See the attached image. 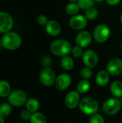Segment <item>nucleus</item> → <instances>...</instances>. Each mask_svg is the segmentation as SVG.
Returning a JSON list of instances; mask_svg holds the SVG:
<instances>
[{"instance_id": "1", "label": "nucleus", "mask_w": 122, "mask_h": 123, "mask_svg": "<svg viewBox=\"0 0 122 123\" xmlns=\"http://www.w3.org/2000/svg\"><path fill=\"white\" fill-rule=\"evenodd\" d=\"M0 41L3 48L7 50H16L21 47L22 43L19 34L14 31H9L3 34Z\"/></svg>"}, {"instance_id": "2", "label": "nucleus", "mask_w": 122, "mask_h": 123, "mask_svg": "<svg viewBox=\"0 0 122 123\" xmlns=\"http://www.w3.org/2000/svg\"><path fill=\"white\" fill-rule=\"evenodd\" d=\"M71 43L65 39H57L52 41L50 45V52L55 56L64 57L69 55L72 50Z\"/></svg>"}, {"instance_id": "3", "label": "nucleus", "mask_w": 122, "mask_h": 123, "mask_svg": "<svg viewBox=\"0 0 122 123\" xmlns=\"http://www.w3.org/2000/svg\"><path fill=\"white\" fill-rule=\"evenodd\" d=\"M78 108L83 114L91 116L98 112L99 105L96 99L90 97H86L81 99Z\"/></svg>"}, {"instance_id": "4", "label": "nucleus", "mask_w": 122, "mask_h": 123, "mask_svg": "<svg viewBox=\"0 0 122 123\" xmlns=\"http://www.w3.org/2000/svg\"><path fill=\"white\" fill-rule=\"evenodd\" d=\"M27 94L25 92L21 89H15L11 92L7 97L8 102L12 106L19 107L26 104L27 101Z\"/></svg>"}, {"instance_id": "5", "label": "nucleus", "mask_w": 122, "mask_h": 123, "mask_svg": "<svg viewBox=\"0 0 122 123\" xmlns=\"http://www.w3.org/2000/svg\"><path fill=\"white\" fill-rule=\"evenodd\" d=\"M120 99L116 97H111L106 99L102 106V110L106 115L112 116L116 115L122 109Z\"/></svg>"}, {"instance_id": "6", "label": "nucleus", "mask_w": 122, "mask_h": 123, "mask_svg": "<svg viewBox=\"0 0 122 123\" xmlns=\"http://www.w3.org/2000/svg\"><path fill=\"white\" fill-rule=\"evenodd\" d=\"M110 35H111V30L109 27L105 24L98 25L95 27L93 33V37L94 40L99 43H106L109 39Z\"/></svg>"}, {"instance_id": "7", "label": "nucleus", "mask_w": 122, "mask_h": 123, "mask_svg": "<svg viewBox=\"0 0 122 123\" xmlns=\"http://www.w3.org/2000/svg\"><path fill=\"white\" fill-rule=\"evenodd\" d=\"M56 77L55 71L50 67H43L39 75L41 84L47 87H50L55 84Z\"/></svg>"}, {"instance_id": "8", "label": "nucleus", "mask_w": 122, "mask_h": 123, "mask_svg": "<svg viewBox=\"0 0 122 123\" xmlns=\"http://www.w3.org/2000/svg\"><path fill=\"white\" fill-rule=\"evenodd\" d=\"M14 27V19L6 12H0V33L4 34L12 31Z\"/></svg>"}, {"instance_id": "9", "label": "nucleus", "mask_w": 122, "mask_h": 123, "mask_svg": "<svg viewBox=\"0 0 122 123\" xmlns=\"http://www.w3.org/2000/svg\"><path fill=\"white\" fill-rule=\"evenodd\" d=\"M82 61L86 67L93 68L98 65L99 57L96 51L89 49L83 52L82 55Z\"/></svg>"}, {"instance_id": "10", "label": "nucleus", "mask_w": 122, "mask_h": 123, "mask_svg": "<svg viewBox=\"0 0 122 123\" xmlns=\"http://www.w3.org/2000/svg\"><path fill=\"white\" fill-rule=\"evenodd\" d=\"M70 27L75 30H83L88 25V19L83 14H76L69 19Z\"/></svg>"}, {"instance_id": "11", "label": "nucleus", "mask_w": 122, "mask_h": 123, "mask_svg": "<svg viewBox=\"0 0 122 123\" xmlns=\"http://www.w3.org/2000/svg\"><path fill=\"white\" fill-rule=\"evenodd\" d=\"M106 70L107 72L114 76H116L122 74V59L114 58L111 59L106 64Z\"/></svg>"}, {"instance_id": "12", "label": "nucleus", "mask_w": 122, "mask_h": 123, "mask_svg": "<svg viewBox=\"0 0 122 123\" xmlns=\"http://www.w3.org/2000/svg\"><path fill=\"white\" fill-rule=\"evenodd\" d=\"M72 83L71 76L66 73L60 74L56 77L55 86L58 91H65L68 89Z\"/></svg>"}, {"instance_id": "13", "label": "nucleus", "mask_w": 122, "mask_h": 123, "mask_svg": "<svg viewBox=\"0 0 122 123\" xmlns=\"http://www.w3.org/2000/svg\"><path fill=\"white\" fill-rule=\"evenodd\" d=\"M81 99V94L78 91L73 90L69 92L65 96V105L68 109L73 110L78 107Z\"/></svg>"}, {"instance_id": "14", "label": "nucleus", "mask_w": 122, "mask_h": 123, "mask_svg": "<svg viewBox=\"0 0 122 123\" xmlns=\"http://www.w3.org/2000/svg\"><path fill=\"white\" fill-rule=\"evenodd\" d=\"M92 35L86 30H81L76 37V45L85 48L89 46L92 42Z\"/></svg>"}, {"instance_id": "15", "label": "nucleus", "mask_w": 122, "mask_h": 123, "mask_svg": "<svg viewBox=\"0 0 122 123\" xmlns=\"http://www.w3.org/2000/svg\"><path fill=\"white\" fill-rule=\"evenodd\" d=\"M61 25L59 22L52 19L49 20L47 25H45L46 32L51 37H57L61 32Z\"/></svg>"}, {"instance_id": "16", "label": "nucleus", "mask_w": 122, "mask_h": 123, "mask_svg": "<svg viewBox=\"0 0 122 123\" xmlns=\"http://www.w3.org/2000/svg\"><path fill=\"white\" fill-rule=\"evenodd\" d=\"M110 80V74L106 70H101L98 72L96 76V83L101 87L106 86Z\"/></svg>"}, {"instance_id": "17", "label": "nucleus", "mask_w": 122, "mask_h": 123, "mask_svg": "<svg viewBox=\"0 0 122 123\" xmlns=\"http://www.w3.org/2000/svg\"><path fill=\"white\" fill-rule=\"evenodd\" d=\"M110 92L114 97L120 99L122 97V81L120 80L114 81L110 85Z\"/></svg>"}, {"instance_id": "18", "label": "nucleus", "mask_w": 122, "mask_h": 123, "mask_svg": "<svg viewBox=\"0 0 122 123\" xmlns=\"http://www.w3.org/2000/svg\"><path fill=\"white\" fill-rule=\"evenodd\" d=\"M60 66L63 70L69 71L72 70L74 67V61L73 58L69 55L62 57L60 60Z\"/></svg>"}, {"instance_id": "19", "label": "nucleus", "mask_w": 122, "mask_h": 123, "mask_svg": "<svg viewBox=\"0 0 122 123\" xmlns=\"http://www.w3.org/2000/svg\"><path fill=\"white\" fill-rule=\"evenodd\" d=\"M25 107L26 110L29 111L31 113L36 112L40 108V102L35 98H29L25 104Z\"/></svg>"}, {"instance_id": "20", "label": "nucleus", "mask_w": 122, "mask_h": 123, "mask_svg": "<svg viewBox=\"0 0 122 123\" xmlns=\"http://www.w3.org/2000/svg\"><path fill=\"white\" fill-rule=\"evenodd\" d=\"M11 85L6 80L0 81V97H7L11 93Z\"/></svg>"}, {"instance_id": "21", "label": "nucleus", "mask_w": 122, "mask_h": 123, "mask_svg": "<svg viewBox=\"0 0 122 123\" xmlns=\"http://www.w3.org/2000/svg\"><path fill=\"white\" fill-rule=\"evenodd\" d=\"M91 86V83L88 80L82 79L77 85V91L80 94H86L90 90Z\"/></svg>"}, {"instance_id": "22", "label": "nucleus", "mask_w": 122, "mask_h": 123, "mask_svg": "<svg viewBox=\"0 0 122 123\" xmlns=\"http://www.w3.org/2000/svg\"><path fill=\"white\" fill-rule=\"evenodd\" d=\"M29 121L30 123H47V119L44 114L42 112H36L32 113Z\"/></svg>"}, {"instance_id": "23", "label": "nucleus", "mask_w": 122, "mask_h": 123, "mask_svg": "<svg viewBox=\"0 0 122 123\" xmlns=\"http://www.w3.org/2000/svg\"><path fill=\"white\" fill-rule=\"evenodd\" d=\"M80 7L78 4L77 2H70L68 3L66 6H65V12L70 16H73L76 15L78 13L79 10H80Z\"/></svg>"}, {"instance_id": "24", "label": "nucleus", "mask_w": 122, "mask_h": 123, "mask_svg": "<svg viewBox=\"0 0 122 123\" xmlns=\"http://www.w3.org/2000/svg\"><path fill=\"white\" fill-rule=\"evenodd\" d=\"M12 111V106L9 102L2 103L0 105V116L4 117H8Z\"/></svg>"}, {"instance_id": "25", "label": "nucleus", "mask_w": 122, "mask_h": 123, "mask_svg": "<svg viewBox=\"0 0 122 123\" xmlns=\"http://www.w3.org/2000/svg\"><path fill=\"white\" fill-rule=\"evenodd\" d=\"M84 15L87 18L88 20H94L97 18V17L99 15V12H98L97 9L92 6L86 10Z\"/></svg>"}, {"instance_id": "26", "label": "nucleus", "mask_w": 122, "mask_h": 123, "mask_svg": "<svg viewBox=\"0 0 122 123\" xmlns=\"http://www.w3.org/2000/svg\"><path fill=\"white\" fill-rule=\"evenodd\" d=\"M94 1L95 0H78L77 3L81 9L86 10L87 9L93 6Z\"/></svg>"}, {"instance_id": "27", "label": "nucleus", "mask_w": 122, "mask_h": 123, "mask_svg": "<svg viewBox=\"0 0 122 123\" xmlns=\"http://www.w3.org/2000/svg\"><path fill=\"white\" fill-rule=\"evenodd\" d=\"M80 76L83 79H86V80H88L90 79L92 76H93V71H92V68H90L88 67H84L83 68L81 71H80Z\"/></svg>"}, {"instance_id": "28", "label": "nucleus", "mask_w": 122, "mask_h": 123, "mask_svg": "<svg viewBox=\"0 0 122 123\" xmlns=\"http://www.w3.org/2000/svg\"><path fill=\"white\" fill-rule=\"evenodd\" d=\"M88 123H105L104 118L100 114L96 113L90 116L88 120Z\"/></svg>"}, {"instance_id": "29", "label": "nucleus", "mask_w": 122, "mask_h": 123, "mask_svg": "<svg viewBox=\"0 0 122 123\" xmlns=\"http://www.w3.org/2000/svg\"><path fill=\"white\" fill-rule=\"evenodd\" d=\"M71 54L73 55V58H79L81 57H82L83 54V48L76 45L75 47H73L72 48V50H71Z\"/></svg>"}, {"instance_id": "30", "label": "nucleus", "mask_w": 122, "mask_h": 123, "mask_svg": "<svg viewBox=\"0 0 122 123\" xmlns=\"http://www.w3.org/2000/svg\"><path fill=\"white\" fill-rule=\"evenodd\" d=\"M48 18L45 14H40L37 17V22L40 26H45L48 22Z\"/></svg>"}, {"instance_id": "31", "label": "nucleus", "mask_w": 122, "mask_h": 123, "mask_svg": "<svg viewBox=\"0 0 122 123\" xmlns=\"http://www.w3.org/2000/svg\"><path fill=\"white\" fill-rule=\"evenodd\" d=\"M31 115H32V113L28 111L27 110H22L21 112H20V118L22 120H24V121H28L29 120L30 117H31Z\"/></svg>"}, {"instance_id": "32", "label": "nucleus", "mask_w": 122, "mask_h": 123, "mask_svg": "<svg viewBox=\"0 0 122 123\" xmlns=\"http://www.w3.org/2000/svg\"><path fill=\"white\" fill-rule=\"evenodd\" d=\"M41 62H42V65L43 66V67H50V66L52 63V60L50 57L45 55L42 58Z\"/></svg>"}, {"instance_id": "33", "label": "nucleus", "mask_w": 122, "mask_h": 123, "mask_svg": "<svg viewBox=\"0 0 122 123\" xmlns=\"http://www.w3.org/2000/svg\"><path fill=\"white\" fill-rule=\"evenodd\" d=\"M106 3L109 6H116L122 1V0H106Z\"/></svg>"}, {"instance_id": "34", "label": "nucleus", "mask_w": 122, "mask_h": 123, "mask_svg": "<svg viewBox=\"0 0 122 123\" xmlns=\"http://www.w3.org/2000/svg\"><path fill=\"white\" fill-rule=\"evenodd\" d=\"M0 123H5V120L4 118L1 116H0Z\"/></svg>"}, {"instance_id": "35", "label": "nucleus", "mask_w": 122, "mask_h": 123, "mask_svg": "<svg viewBox=\"0 0 122 123\" xmlns=\"http://www.w3.org/2000/svg\"><path fill=\"white\" fill-rule=\"evenodd\" d=\"M120 22H121V25H122V13L120 15Z\"/></svg>"}, {"instance_id": "36", "label": "nucleus", "mask_w": 122, "mask_h": 123, "mask_svg": "<svg viewBox=\"0 0 122 123\" xmlns=\"http://www.w3.org/2000/svg\"><path fill=\"white\" fill-rule=\"evenodd\" d=\"M70 2H77L78 0H68Z\"/></svg>"}, {"instance_id": "37", "label": "nucleus", "mask_w": 122, "mask_h": 123, "mask_svg": "<svg viewBox=\"0 0 122 123\" xmlns=\"http://www.w3.org/2000/svg\"><path fill=\"white\" fill-rule=\"evenodd\" d=\"M2 48H3V47H2V45H1V41H0V52L1 51Z\"/></svg>"}, {"instance_id": "38", "label": "nucleus", "mask_w": 122, "mask_h": 123, "mask_svg": "<svg viewBox=\"0 0 122 123\" xmlns=\"http://www.w3.org/2000/svg\"><path fill=\"white\" fill-rule=\"evenodd\" d=\"M96 1H98V2H102L103 1H104V0H95Z\"/></svg>"}, {"instance_id": "39", "label": "nucleus", "mask_w": 122, "mask_h": 123, "mask_svg": "<svg viewBox=\"0 0 122 123\" xmlns=\"http://www.w3.org/2000/svg\"><path fill=\"white\" fill-rule=\"evenodd\" d=\"M119 99H120V102H121V104H122V98H120Z\"/></svg>"}, {"instance_id": "40", "label": "nucleus", "mask_w": 122, "mask_h": 123, "mask_svg": "<svg viewBox=\"0 0 122 123\" xmlns=\"http://www.w3.org/2000/svg\"><path fill=\"white\" fill-rule=\"evenodd\" d=\"M120 47H121V50H122V43H121V45H120Z\"/></svg>"}]
</instances>
